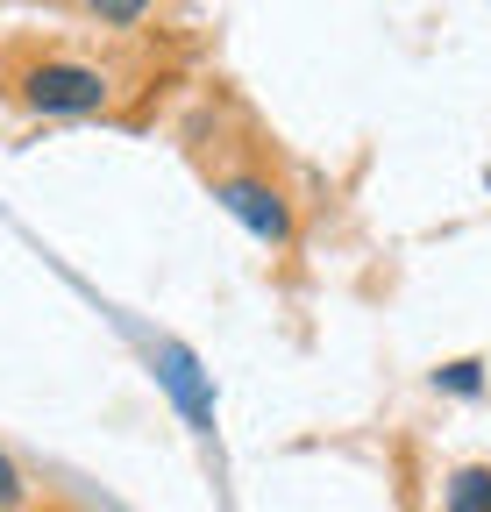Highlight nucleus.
I'll return each mask as SVG.
<instances>
[{"label": "nucleus", "mask_w": 491, "mask_h": 512, "mask_svg": "<svg viewBox=\"0 0 491 512\" xmlns=\"http://www.w3.org/2000/svg\"><path fill=\"white\" fill-rule=\"evenodd\" d=\"M193 157L214 185V200L250 228L264 249H292L299 235V207H292V185L271 171V150L257 136H228L221 121H200L193 128Z\"/></svg>", "instance_id": "f257e3e1"}, {"label": "nucleus", "mask_w": 491, "mask_h": 512, "mask_svg": "<svg viewBox=\"0 0 491 512\" xmlns=\"http://www.w3.org/2000/svg\"><path fill=\"white\" fill-rule=\"evenodd\" d=\"M0 93L43 121H93L114 107L121 72L93 50H72V43H15L0 57Z\"/></svg>", "instance_id": "f03ea898"}, {"label": "nucleus", "mask_w": 491, "mask_h": 512, "mask_svg": "<svg viewBox=\"0 0 491 512\" xmlns=\"http://www.w3.org/2000/svg\"><path fill=\"white\" fill-rule=\"evenodd\" d=\"M157 377H164V392H171L178 406H186V420H193L200 434H214V392H207V377H200L193 349L164 342V349H157Z\"/></svg>", "instance_id": "7ed1b4c3"}, {"label": "nucleus", "mask_w": 491, "mask_h": 512, "mask_svg": "<svg viewBox=\"0 0 491 512\" xmlns=\"http://www.w3.org/2000/svg\"><path fill=\"white\" fill-rule=\"evenodd\" d=\"M442 505H449V512H491V470H484V463L456 470V477L442 484Z\"/></svg>", "instance_id": "20e7f679"}, {"label": "nucleus", "mask_w": 491, "mask_h": 512, "mask_svg": "<svg viewBox=\"0 0 491 512\" xmlns=\"http://www.w3.org/2000/svg\"><path fill=\"white\" fill-rule=\"evenodd\" d=\"M150 8L157 0H79V15H93L100 29H136V22H150Z\"/></svg>", "instance_id": "39448f33"}, {"label": "nucleus", "mask_w": 491, "mask_h": 512, "mask_svg": "<svg viewBox=\"0 0 491 512\" xmlns=\"http://www.w3.org/2000/svg\"><path fill=\"white\" fill-rule=\"evenodd\" d=\"M15 505H29V477H22L8 456H0V512H15Z\"/></svg>", "instance_id": "423d86ee"}, {"label": "nucleus", "mask_w": 491, "mask_h": 512, "mask_svg": "<svg viewBox=\"0 0 491 512\" xmlns=\"http://www.w3.org/2000/svg\"><path fill=\"white\" fill-rule=\"evenodd\" d=\"M442 384H449V392H477V363H449Z\"/></svg>", "instance_id": "0eeeda50"}]
</instances>
